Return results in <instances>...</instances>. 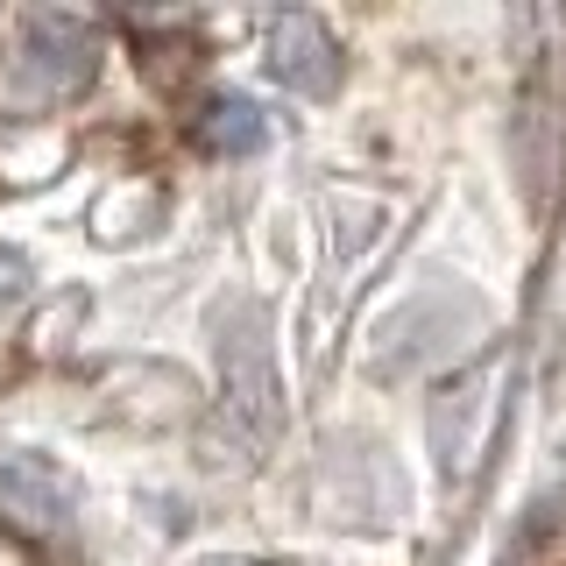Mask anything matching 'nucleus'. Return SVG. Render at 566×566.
Wrapping results in <instances>:
<instances>
[{
	"label": "nucleus",
	"mask_w": 566,
	"mask_h": 566,
	"mask_svg": "<svg viewBox=\"0 0 566 566\" xmlns=\"http://www.w3.org/2000/svg\"><path fill=\"white\" fill-rule=\"evenodd\" d=\"M99 71V35L93 22L64 8L14 14L8 50H0V114H43L71 93H85Z\"/></svg>",
	"instance_id": "f257e3e1"
},
{
	"label": "nucleus",
	"mask_w": 566,
	"mask_h": 566,
	"mask_svg": "<svg viewBox=\"0 0 566 566\" xmlns=\"http://www.w3.org/2000/svg\"><path fill=\"white\" fill-rule=\"evenodd\" d=\"M270 71H276V85H291V93L326 99L333 85H340V43H333V29L318 22V14L291 8V14L270 22Z\"/></svg>",
	"instance_id": "f03ea898"
},
{
	"label": "nucleus",
	"mask_w": 566,
	"mask_h": 566,
	"mask_svg": "<svg viewBox=\"0 0 566 566\" xmlns=\"http://www.w3.org/2000/svg\"><path fill=\"white\" fill-rule=\"evenodd\" d=\"M64 510H71V489H64V474L50 468V460L0 453V517H8L14 531L50 538V531H64Z\"/></svg>",
	"instance_id": "7ed1b4c3"
},
{
	"label": "nucleus",
	"mask_w": 566,
	"mask_h": 566,
	"mask_svg": "<svg viewBox=\"0 0 566 566\" xmlns=\"http://www.w3.org/2000/svg\"><path fill=\"white\" fill-rule=\"evenodd\" d=\"M199 142L212 156H248V149L270 142V120H262L241 93H220V99H206V114H199Z\"/></svg>",
	"instance_id": "20e7f679"
}]
</instances>
